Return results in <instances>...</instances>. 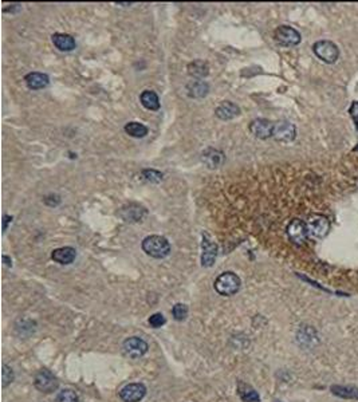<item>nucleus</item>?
Listing matches in <instances>:
<instances>
[{"label": "nucleus", "instance_id": "obj_1", "mask_svg": "<svg viewBox=\"0 0 358 402\" xmlns=\"http://www.w3.org/2000/svg\"><path fill=\"white\" fill-rule=\"evenodd\" d=\"M142 250L146 255L156 258V259H163L167 258L171 252V244L164 236L152 235L145 237L142 241Z\"/></svg>", "mask_w": 358, "mask_h": 402}, {"label": "nucleus", "instance_id": "obj_2", "mask_svg": "<svg viewBox=\"0 0 358 402\" xmlns=\"http://www.w3.org/2000/svg\"><path fill=\"white\" fill-rule=\"evenodd\" d=\"M240 277L237 276L236 273L231 272H224L222 275H219V277L215 280V290L218 291V294L223 296H231L233 294H236L240 288Z\"/></svg>", "mask_w": 358, "mask_h": 402}, {"label": "nucleus", "instance_id": "obj_3", "mask_svg": "<svg viewBox=\"0 0 358 402\" xmlns=\"http://www.w3.org/2000/svg\"><path fill=\"white\" fill-rule=\"evenodd\" d=\"M306 225L309 236H312L314 239H323L330 231L329 219L323 216V215H319V213H314L307 219Z\"/></svg>", "mask_w": 358, "mask_h": 402}, {"label": "nucleus", "instance_id": "obj_4", "mask_svg": "<svg viewBox=\"0 0 358 402\" xmlns=\"http://www.w3.org/2000/svg\"><path fill=\"white\" fill-rule=\"evenodd\" d=\"M313 51L322 62L325 63H335L340 58V48L335 43L330 41H318L314 43Z\"/></svg>", "mask_w": 358, "mask_h": 402}, {"label": "nucleus", "instance_id": "obj_5", "mask_svg": "<svg viewBox=\"0 0 358 402\" xmlns=\"http://www.w3.org/2000/svg\"><path fill=\"white\" fill-rule=\"evenodd\" d=\"M34 384H35V388L39 392H43V393H52L59 386V382H58L56 377L52 373H50L48 370H41L35 375Z\"/></svg>", "mask_w": 358, "mask_h": 402}, {"label": "nucleus", "instance_id": "obj_6", "mask_svg": "<svg viewBox=\"0 0 358 402\" xmlns=\"http://www.w3.org/2000/svg\"><path fill=\"white\" fill-rule=\"evenodd\" d=\"M274 37L276 42H279L283 46H297L302 41L301 34L297 30L290 26H280L275 30Z\"/></svg>", "mask_w": 358, "mask_h": 402}, {"label": "nucleus", "instance_id": "obj_7", "mask_svg": "<svg viewBox=\"0 0 358 402\" xmlns=\"http://www.w3.org/2000/svg\"><path fill=\"white\" fill-rule=\"evenodd\" d=\"M218 256V245L214 243L210 236L203 235V241H201V264L203 267H212Z\"/></svg>", "mask_w": 358, "mask_h": 402}, {"label": "nucleus", "instance_id": "obj_8", "mask_svg": "<svg viewBox=\"0 0 358 402\" xmlns=\"http://www.w3.org/2000/svg\"><path fill=\"white\" fill-rule=\"evenodd\" d=\"M297 135V128L288 121H279L274 126V137L279 142H291Z\"/></svg>", "mask_w": 358, "mask_h": 402}, {"label": "nucleus", "instance_id": "obj_9", "mask_svg": "<svg viewBox=\"0 0 358 402\" xmlns=\"http://www.w3.org/2000/svg\"><path fill=\"white\" fill-rule=\"evenodd\" d=\"M124 352L131 358H140L148 352V343L138 337H131L124 342Z\"/></svg>", "mask_w": 358, "mask_h": 402}, {"label": "nucleus", "instance_id": "obj_10", "mask_svg": "<svg viewBox=\"0 0 358 402\" xmlns=\"http://www.w3.org/2000/svg\"><path fill=\"white\" fill-rule=\"evenodd\" d=\"M274 122L266 120V118H258V120L251 121L250 124V132H251L255 137L262 139L270 138L274 134Z\"/></svg>", "mask_w": 358, "mask_h": 402}, {"label": "nucleus", "instance_id": "obj_11", "mask_svg": "<svg viewBox=\"0 0 358 402\" xmlns=\"http://www.w3.org/2000/svg\"><path fill=\"white\" fill-rule=\"evenodd\" d=\"M288 237L295 243V244H303L306 241L309 232H307L306 223H303L299 219H294L287 225Z\"/></svg>", "mask_w": 358, "mask_h": 402}, {"label": "nucleus", "instance_id": "obj_12", "mask_svg": "<svg viewBox=\"0 0 358 402\" xmlns=\"http://www.w3.org/2000/svg\"><path fill=\"white\" fill-rule=\"evenodd\" d=\"M146 394V388L142 384H129L120 392V397L124 402H140Z\"/></svg>", "mask_w": 358, "mask_h": 402}, {"label": "nucleus", "instance_id": "obj_13", "mask_svg": "<svg viewBox=\"0 0 358 402\" xmlns=\"http://www.w3.org/2000/svg\"><path fill=\"white\" fill-rule=\"evenodd\" d=\"M215 114H216L220 120L228 121V120H232V118H235V117L239 116V114H240V109H239V106L235 105L233 102L224 101V102H222L218 107H216Z\"/></svg>", "mask_w": 358, "mask_h": 402}, {"label": "nucleus", "instance_id": "obj_14", "mask_svg": "<svg viewBox=\"0 0 358 402\" xmlns=\"http://www.w3.org/2000/svg\"><path fill=\"white\" fill-rule=\"evenodd\" d=\"M77 251L73 247H61L52 251L51 258L54 262L59 264H70L75 260Z\"/></svg>", "mask_w": 358, "mask_h": 402}, {"label": "nucleus", "instance_id": "obj_15", "mask_svg": "<svg viewBox=\"0 0 358 402\" xmlns=\"http://www.w3.org/2000/svg\"><path fill=\"white\" fill-rule=\"evenodd\" d=\"M298 341L302 346L313 347L318 345L319 339H318V334L312 326H302V328L298 333Z\"/></svg>", "mask_w": 358, "mask_h": 402}, {"label": "nucleus", "instance_id": "obj_16", "mask_svg": "<svg viewBox=\"0 0 358 402\" xmlns=\"http://www.w3.org/2000/svg\"><path fill=\"white\" fill-rule=\"evenodd\" d=\"M201 158H203V162L208 168H219L224 161V154L218 149L214 148H208L205 149L203 154H201Z\"/></svg>", "mask_w": 358, "mask_h": 402}, {"label": "nucleus", "instance_id": "obj_17", "mask_svg": "<svg viewBox=\"0 0 358 402\" xmlns=\"http://www.w3.org/2000/svg\"><path fill=\"white\" fill-rule=\"evenodd\" d=\"M52 43L54 46L61 51H73L75 48V39L69 34L56 33L52 35Z\"/></svg>", "mask_w": 358, "mask_h": 402}, {"label": "nucleus", "instance_id": "obj_18", "mask_svg": "<svg viewBox=\"0 0 358 402\" xmlns=\"http://www.w3.org/2000/svg\"><path fill=\"white\" fill-rule=\"evenodd\" d=\"M26 84H27L28 89L31 90H41V89H45L50 82V79L47 77L46 74L43 73H30V74L26 75Z\"/></svg>", "mask_w": 358, "mask_h": 402}, {"label": "nucleus", "instance_id": "obj_19", "mask_svg": "<svg viewBox=\"0 0 358 402\" xmlns=\"http://www.w3.org/2000/svg\"><path fill=\"white\" fill-rule=\"evenodd\" d=\"M186 91L188 95L192 98H203L210 91V86L204 81H192L186 85Z\"/></svg>", "mask_w": 358, "mask_h": 402}, {"label": "nucleus", "instance_id": "obj_20", "mask_svg": "<svg viewBox=\"0 0 358 402\" xmlns=\"http://www.w3.org/2000/svg\"><path fill=\"white\" fill-rule=\"evenodd\" d=\"M331 393L337 397L345 398V400H358V388L356 386H341V385H333Z\"/></svg>", "mask_w": 358, "mask_h": 402}, {"label": "nucleus", "instance_id": "obj_21", "mask_svg": "<svg viewBox=\"0 0 358 402\" xmlns=\"http://www.w3.org/2000/svg\"><path fill=\"white\" fill-rule=\"evenodd\" d=\"M188 73L193 78H204L210 73V67L204 60H193L188 65Z\"/></svg>", "mask_w": 358, "mask_h": 402}, {"label": "nucleus", "instance_id": "obj_22", "mask_svg": "<svg viewBox=\"0 0 358 402\" xmlns=\"http://www.w3.org/2000/svg\"><path fill=\"white\" fill-rule=\"evenodd\" d=\"M140 101L142 103V106L148 110H158L160 109V99L158 95L152 90H145L141 92Z\"/></svg>", "mask_w": 358, "mask_h": 402}, {"label": "nucleus", "instance_id": "obj_23", "mask_svg": "<svg viewBox=\"0 0 358 402\" xmlns=\"http://www.w3.org/2000/svg\"><path fill=\"white\" fill-rule=\"evenodd\" d=\"M125 132L134 138H144L148 134V128L140 122H129L125 125Z\"/></svg>", "mask_w": 358, "mask_h": 402}, {"label": "nucleus", "instance_id": "obj_24", "mask_svg": "<svg viewBox=\"0 0 358 402\" xmlns=\"http://www.w3.org/2000/svg\"><path fill=\"white\" fill-rule=\"evenodd\" d=\"M239 394H240V397H242L243 401H246V402H259L261 401L259 394L256 393L255 389H252L250 385H246V384L239 385Z\"/></svg>", "mask_w": 358, "mask_h": 402}, {"label": "nucleus", "instance_id": "obj_25", "mask_svg": "<svg viewBox=\"0 0 358 402\" xmlns=\"http://www.w3.org/2000/svg\"><path fill=\"white\" fill-rule=\"evenodd\" d=\"M56 402H79L78 394L73 389H63L56 396Z\"/></svg>", "mask_w": 358, "mask_h": 402}, {"label": "nucleus", "instance_id": "obj_26", "mask_svg": "<svg viewBox=\"0 0 358 402\" xmlns=\"http://www.w3.org/2000/svg\"><path fill=\"white\" fill-rule=\"evenodd\" d=\"M172 314L173 318L176 320H184L186 318V315H188V307L185 305H182V303H177V305L173 306Z\"/></svg>", "mask_w": 358, "mask_h": 402}, {"label": "nucleus", "instance_id": "obj_27", "mask_svg": "<svg viewBox=\"0 0 358 402\" xmlns=\"http://www.w3.org/2000/svg\"><path fill=\"white\" fill-rule=\"evenodd\" d=\"M1 385H3V388H5V386H8L12 381H14V371H12V369L11 367H8L7 365H3V370H1Z\"/></svg>", "mask_w": 358, "mask_h": 402}, {"label": "nucleus", "instance_id": "obj_28", "mask_svg": "<svg viewBox=\"0 0 358 402\" xmlns=\"http://www.w3.org/2000/svg\"><path fill=\"white\" fill-rule=\"evenodd\" d=\"M142 175L150 182H160V181L163 180V173L154 171V169H146V171L142 172Z\"/></svg>", "mask_w": 358, "mask_h": 402}, {"label": "nucleus", "instance_id": "obj_29", "mask_svg": "<svg viewBox=\"0 0 358 402\" xmlns=\"http://www.w3.org/2000/svg\"><path fill=\"white\" fill-rule=\"evenodd\" d=\"M165 322L167 320H165V318H164V315L161 313H156V314H153L149 318V324L154 328L161 327V326L165 324Z\"/></svg>", "mask_w": 358, "mask_h": 402}, {"label": "nucleus", "instance_id": "obj_30", "mask_svg": "<svg viewBox=\"0 0 358 402\" xmlns=\"http://www.w3.org/2000/svg\"><path fill=\"white\" fill-rule=\"evenodd\" d=\"M350 114L356 120V126H357L358 129V102H354L353 105H352V107H350Z\"/></svg>", "mask_w": 358, "mask_h": 402}, {"label": "nucleus", "instance_id": "obj_31", "mask_svg": "<svg viewBox=\"0 0 358 402\" xmlns=\"http://www.w3.org/2000/svg\"><path fill=\"white\" fill-rule=\"evenodd\" d=\"M11 222H12V216H8V215H4V216H3V232L7 231L8 224Z\"/></svg>", "mask_w": 358, "mask_h": 402}, {"label": "nucleus", "instance_id": "obj_32", "mask_svg": "<svg viewBox=\"0 0 358 402\" xmlns=\"http://www.w3.org/2000/svg\"><path fill=\"white\" fill-rule=\"evenodd\" d=\"M3 260H4L5 262V266H8V267H11V266H12V262H11V260L8 259V256H3Z\"/></svg>", "mask_w": 358, "mask_h": 402}, {"label": "nucleus", "instance_id": "obj_33", "mask_svg": "<svg viewBox=\"0 0 358 402\" xmlns=\"http://www.w3.org/2000/svg\"><path fill=\"white\" fill-rule=\"evenodd\" d=\"M354 150H358V146H356V148H354Z\"/></svg>", "mask_w": 358, "mask_h": 402}]
</instances>
